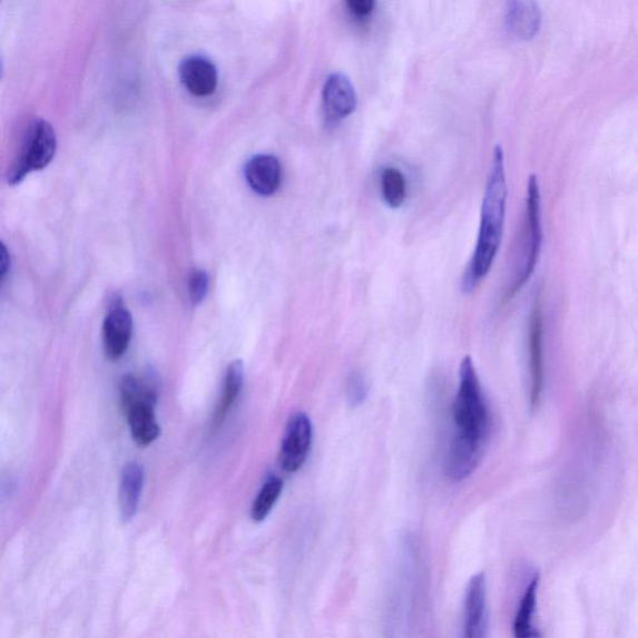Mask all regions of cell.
Listing matches in <instances>:
<instances>
[{
  "mask_svg": "<svg viewBox=\"0 0 638 638\" xmlns=\"http://www.w3.org/2000/svg\"><path fill=\"white\" fill-rule=\"evenodd\" d=\"M455 435L446 459L459 470L478 468L490 433V414L473 360L467 355L460 363L459 389L453 405Z\"/></svg>",
  "mask_w": 638,
  "mask_h": 638,
  "instance_id": "1",
  "label": "cell"
},
{
  "mask_svg": "<svg viewBox=\"0 0 638 638\" xmlns=\"http://www.w3.org/2000/svg\"><path fill=\"white\" fill-rule=\"evenodd\" d=\"M508 203L504 151L497 146L488 176L475 251L463 277V292H473L483 281L498 256L503 239Z\"/></svg>",
  "mask_w": 638,
  "mask_h": 638,
  "instance_id": "2",
  "label": "cell"
},
{
  "mask_svg": "<svg viewBox=\"0 0 638 638\" xmlns=\"http://www.w3.org/2000/svg\"><path fill=\"white\" fill-rule=\"evenodd\" d=\"M542 245L541 225V196L539 180L531 175L528 180L527 208L524 224H522L517 268L514 277L510 282L506 301L518 295V292L527 285V282L538 266Z\"/></svg>",
  "mask_w": 638,
  "mask_h": 638,
  "instance_id": "3",
  "label": "cell"
},
{
  "mask_svg": "<svg viewBox=\"0 0 638 638\" xmlns=\"http://www.w3.org/2000/svg\"><path fill=\"white\" fill-rule=\"evenodd\" d=\"M57 151V135L49 122L37 119L31 121L12 171L9 173V184L17 185L24 177L45 169L55 159Z\"/></svg>",
  "mask_w": 638,
  "mask_h": 638,
  "instance_id": "4",
  "label": "cell"
},
{
  "mask_svg": "<svg viewBox=\"0 0 638 638\" xmlns=\"http://www.w3.org/2000/svg\"><path fill=\"white\" fill-rule=\"evenodd\" d=\"M313 441L311 418L303 412L293 414L282 439L279 464L286 473H297L306 463Z\"/></svg>",
  "mask_w": 638,
  "mask_h": 638,
  "instance_id": "5",
  "label": "cell"
},
{
  "mask_svg": "<svg viewBox=\"0 0 638 638\" xmlns=\"http://www.w3.org/2000/svg\"><path fill=\"white\" fill-rule=\"evenodd\" d=\"M131 336V313L125 307L121 297L114 298L102 327L104 350L108 359L112 361L121 359L129 349Z\"/></svg>",
  "mask_w": 638,
  "mask_h": 638,
  "instance_id": "6",
  "label": "cell"
},
{
  "mask_svg": "<svg viewBox=\"0 0 638 638\" xmlns=\"http://www.w3.org/2000/svg\"><path fill=\"white\" fill-rule=\"evenodd\" d=\"M156 403L158 399L143 396L122 405L134 442L139 446L151 445L161 434L160 424L156 420Z\"/></svg>",
  "mask_w": 638,
  "mask_h": 638,
  "instance_id": "7",
  "label": "cell"
},
{
  "mask_svg": "<svg viewBox=\"0 0 638 638\" xmlns=\"http://www.w3.org/2000/svg\"><path fill=\"white\" fill-rule=\"evenodd\" d=\"M322 98L324 112L331 121L346 119L357 108V94L351 80L341 72H334L327 78Z\"/></svg>",
  "mask_w": 638,
  "mask_h": 638,
  "instance_id": "8",
  "label": "cell"
},
{
  "mask_svg": "<svg viewBox=\"0 0 638 638\" xmlns=\"http://www.w3.org/2000/svg\"><path fill=\"white\" fill-rule=\"evenodd\" d=\"M464 636L481 638L487 636V580L483 572L470 579L465 593Z\"/></svg>",
  "mask_w": 638,
  "mask_h": 638,
  "instance_id": "9",
  "label": "cell"
},
{
  "mask_svg": "<svg viewBox=\"0 0 638 638\" xmlns=\"http://www.w3.org/2000/svg\"><path fill=\"white\" fill-rule=\"evenodd\" d=\"M507 27L520 40H532L539 35L542 16L537 0H508Z\"/></svg>",
  "mask_w": 638,
  "mask_h": 638,
  "instance_id": "10",
  "label": "cell"
},
{
  "mask_svg": "<svg viewBox=\"0 0 638 638\" xmlns=\"http://www.w3.org/2000/svg\"><path fill=\"white\" fill-rule=\"evenodd\" d=\"M542 313L540 302L533 306L529 328V361H530V403L537 408L543 389V355H542Z\"/></svg>",
  "mask_w": 638,
  "mask_h": 638,
  "instance_id": "11",
  "label": "cell"
},
{
  "mask_svg": "<svg viewBox=\"0 0 638 638\" xmlns=\"http://www.w3.org/2000/svg\"><path fill=\"white\" fill-rule=\"evenodd\" d=\"M246 180L259 196L275 195L282 184V166L274 155H257L245 169Z\"/></svg>",
  "mask_w": 638,
  "mask_h": 638,
  "instance_id": "12",
  "label": "cell"
},
{
  "mask_svg": "<svg viewBox=\"0 0 638 638\" xmlns=\"http://www.w3.org/2000/svg\"><path fill=\"white\" fill-rule=\"evenodd\" d=\"M180 79L185 88L195 97H208L217 88V69L203 57L186 58L180 66Z\"/></svg>",
  "mask_w": 638,
  "mask_h": 638,
  "instance_id": "13",
  "label": "cell"
},
{
  "mask_svg": "<svg viewBox=\"0 0 638 638\" xmlns=\"http://www.w3.org/2000/svg\"><path fill=\"white\" fill-rule=\"evenodd\" d=\"M144 484L143 465L130 462L124 467L119 488V508L124 522H130L138 512Z\"/></svg>",
  "mask_w": 638,
  "mask_h": 638,
  "instance_id": "14",
  "label": "cell"
},
{
  "mask_svg": "<svg viewBox=\"0 0 638 638\" xmlns=\"http://www.w3.org/2000/svg\"><path fill=\"white\" fill-rule=\"evenodd\" d=\"M245 383V367L241 361H235L228 365L225 374L223 395L215 411L214 425H222L229 412H232L241 391Z\"/></svg>",
  "mask_w": 638,
  "mask_h": 638,
  "instance_id": "15",
  "label": "cell"
},
{
  "mask_svg": "<svg viewBox=\"0 0 638 638\" xmlns=\"http://www.w3.org/2000/svg\"><path fill=\"white\" fill-rule=\"evenodd\" d=\"M539 581L540 578L537 573L527 586L524 595H522L514 622V635L518 638H532L540 636L532 622L533 615H536L537 611Z\"/></svg>",
  "mask_w": 638,
  "mask_h": 638,
  "instance_id": "16",
  "label": "cell"
},
{
  "mask_svg": "<svg viewBox=\"0 0 638 638\" xmlns=\"http://www.w3.org/2000/svg\"><path fill=\"white\" fill-rule=\"evenodd\" d=\"M282 490H284V481L277 475H269L263 487H261L258 494L251 508V518L255 522H263L271 514L272 509L276 506Z\"/></svg>",
  "mask_w": 638,
  "mask_h": 638,
  "instance_id": "17",
  "label": "cell"
},
{
  "mask_svg": "<svg viewBox=\"0 0 638 638\" xmlns=\"http://www.w3.org/2000/svg\"><path fill=\"white\" fill-rule=\"evenodd\" d=\"M382 197L391 208H400L406 198V180L396 167H385L381 176Z\"/></svg>",
  "mask_w": 638,
  "mask_h": 638,
  "instance_id": "18",
  "label": "cell"
},
{
  "mask_svg": "<svg viewBox=\"0 0 638 638\" xmlns=\"http://www.w3.org/2000/svg\"><path fill=\"white\" fill-rule=\"evenodd\" d=\"M208 291V276L205 271L197 269L193 272L190 281H188V296L195 306L200 305L207 296Z\"/></svg>",
  "mask_w": 638,
  "mask_h": 638,
  "instance_id": "19",
  "label": "cell"
},
{
  "mask_svg": "<svg viewBox=\"0 0 638 638\" xmlns=\"http://www.w3.org/2000/svg\"><path fill=\"white\" fill-rule=\"evenodd\" d=\"M349 401L353 406L361 405L369 396V384L361 373H353L347 383Z\"/></svg>",
  "mask_w": 638,
  "mask_h": 638,
  "instance_id": "20",
  "label": "cell"
},
{
  "mask_svg": "<svg viewBox=\"0 0 638 638\" xmlns=\"http://www.w3.org/2000/svg\"><path fill=\"white\" fill-rule=\"evenodd\" d=\"M346 4L354 17L365 18L372 14L375 0H346Z\"/></svg>",
  "mask_w": 638,
  "mask_h": 638,
  "instance_id": "21",
  "label": "cell"
},
{
  "mask_svg": "<svg viewBox=\"0 0 638 638\" xmlns=\"http://www.w3.org/2000/svg\"><path fill=\"white\" fill-rule=\"evenodd\" d=\"M9 261H8V251L6 248V246H2V277L4 278L7 276V272L9 268Z\"/></svg>",
  "mask_w": 638,
  "mask_h": 638,
  "instance_id": "22",
  "label": "cell"
}]
</instances>
